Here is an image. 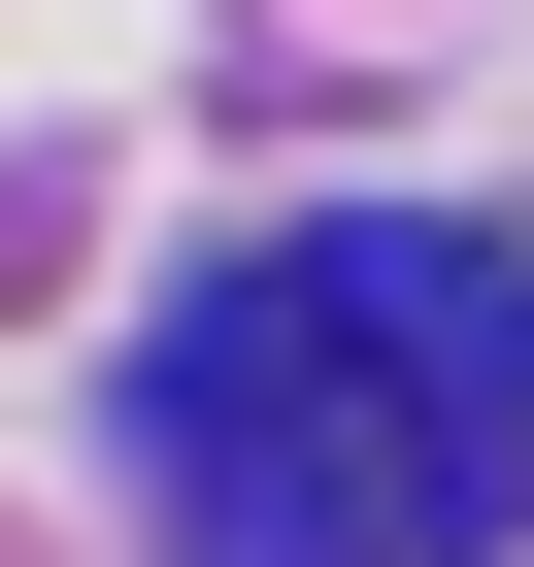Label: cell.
<instances>
[{"label": "cell", "instance_id": "1", "mask_svg": "<svg viewBox=\"0 0 534 567\" xmlns=\"http://www.w3.org/2000/svg\"><path fill=\"white\" fill-rule=\"evenodd\" d=\"M134 434H167L201 567H468V534H534V267L501 234H267Z\"/></svg>", "mask_w": 534, "mask_h": 567}]
</instances>
